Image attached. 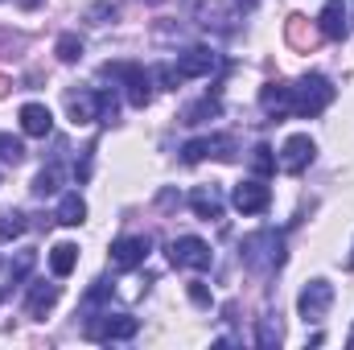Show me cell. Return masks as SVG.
Listing matches in <instances>:
<instances>
[{"label":"cell","mask_w":354,"mask_h":350,"mask_svg":"<svg viewBox=\"0 0 354 350\" xmlns=\"http://www.w3.org/2000/svg\"><path fill=\"white\" fill-rule=\"evenodd\" d=\"M334 99V87L326 75H305L297 87H292V116H322Z\"/></svg>","instance_id":"obj_1"},{"label":"cell","mask_w":354,"mask_h":350,"mask_svg":"<svg viewBox=\"0 0 354 350\" xmlns=\"http://www.w3.org/2000/svg\"><path fill=\"white\" fill-rule=\"evenodd\" d=\"M243 260L252 264V268H260V272L280 268V264H284V243H280V235H276V231L252 235V239L243 243Z\"/></svg>","instance_id":"obj_2"},{"label":"cell","mask_w":354,"mask_h":350,"mask_svg":"<svg viewBox=\"0 0 354 350\" xmlns=\"http://www.w3.org/2000/svg\"><path fill=\"white\" fill-rule=\"evenodd\" d=\"M136 330H140V322L128 317V313H99V317L87 322V338H95V342H124Z\"/></svg>","instance_id":"obj_3"},{"label":"cell","mask_w":354,"mask_h":350,"mask_svg":"<svg viewBox=\"0 0 354 350\" xmlns=\"http://www.w3.org/2000/svg\"><path fill=\"white\" fill-rule=\"evenodd\" d=\"M214 260V252H210V243L206 239H198V235H181L169 243V264L174 268H194V272H206Z\"/></svg>","instance_id":"obj_4"},{"label":"cell","mask_w":354,"mask_h":350,"mask_svg":"<svg viewBox=\"0 0 354 350\" xmlns=\"http://www.w3.org/2000/svg\"><path fill=\"white\" fill-rule=\"evenodd\" d=\"M330 305H334V284L330 280H309L305 288H301V297H297V309H301V317L305 322H326V313H330Z\"/></svg>","instance_id":"obj_5"},{"label":"cell","mask_w":354,"mask_h":350,"mask_svg":"<svg viewBox=\"0 0 354 350\" xmlns=\"http://www.w3.org/2000/svg\"><path fill=\"white\" fill-rule=\"evenodd\" d=\"M103 71L115 75V79H124L132 107H149V99H153V79H149V71H140V66H132V62H115V66L107 62Z\"/></svg>","instance_id":"obj_6"},{"label":"cell","mask_w":354,"mask_h":350,"mask_svg":"<svg viewBox=\"0 0 354 350\" xmlns=\"http://www.w3.org/2000/svg\"><path fill=\"white\" fill-rule=\"evenodd\" d=\"M202 157H235V140L231 136H202V140H189L185 149H181V161L185 165H198Z\"/></svg>","instance_id":"obj_7"},{"label":"cell","mask_w":354,"mask_h":350,"mask_svg":"<svg viewBox=\"0 0 354 350\" xmlns=\"http://www.w3.org/2000/svg\"><path fill=\"white\" fill-rule=\"evenodd\" d=\"M231 202H235L239 214H264L268 206H272V190H268L264 181H239L235 194H231Z\"/></svg>","instance_id":"obj_8"},{"label":"cell","mask_w":354,"mask_h":350,"mask_svg":"<svg viewBox=\"0 0 354 350\" xmlns=\"http://www.w3.org/2000/svg\"><path fill=\"white\" fill-rule=\"evenodd\" d=\"M149 248H153L149 235H124V239L111 243V264L115 268H136V264L149 260Z\"/></svg>","instance_id":"obj_9"},{"label":"cell","mask_w":354,"mask_h":350,"mask_svg":"<svg viewBox=\"0 0 354 350\" xmlns=\"http://www.w3.org/2000/svg\"><path fill=\"white\" fill-rule=\"evenodd\" d=\"M313 153H317V145H313L309 136H292V140L284 145V153H280V169H284V174H301V169L313 161Z\"/></svg>","instance_id":"obj_10"},{"label":"cell","mask_w":354,"mask_h":350,"mask_svg":"<svg viewBox=\"0 0 354 350\" xmlns=\"http://www.w3.org/2000/svg\"><path fill=\"white\" fill-rule=\"evenodd\" d=\"M317 33H322V29H313L301 12H292V17L284 21V37H288V46H292V50H301V54H313Z\"/></svg>","instance_id":"obj_11"},{"label":"cell","mask_w":354,"mask_h":350,"mask_svg":"<svg viewBox=\"0 0 354 350\" xmlns=\"http://www.w3.org/2000/svg\"><path fill=\"white\" fill-rule=\"evenodd\" d=\"M317 29H322V37L342 42V37H346V4H342V0H326V8H322V17H317Z\"/></svg>","instance_id":"obj_12"},{"label":"cell","mask_w":354,"mask_h":350,"mask_svg":"<svg viewBox=\"0 0 354 350\" xmlns=\"http://www.w3.org/2000/svg\"><path fill=\"white\" fill-rule=\"evenodd\" d=\"M50 128H54V116H50L46 103H25L21 107V132L25 136H50Z\"/></svg>","instance_id":"obj_13"},{"label":"cell","mask_w":354,"mask_h":350,"mask_svg":"<svg viewBox=\"0 0 354 350\" xmlns=\"http://www.w3.org/2000/svg\"><path fill=\"white\" fill-rule=\"evenodd\" d=\"M260 107H264L272 120L288 116V111H292V87H288V83H268V87L260 91Z\"/></svg>","instance_id":"obj_14"},{"label":"cell","mask_w":354,"mask_h":350,"mask_svg":"<svg viewBox=\"0 0 354 350\" xmlns=\"http://www.w3.org/2000/svg\"><path fill=\"white\" fill-rule=\"evenodd\" d=\"M189 206H194V214L198 219H223V198H218V190L214 185H198L194 194H189Z\"/></svg>","instance_id":"obj_15"},{"label":"cell","mask_w":354,"mask_h":350,"mask_svg":"<svg viewBox=\"0 0 354 350\" xmlns=\"http://www.w3.org/2000/svg\"><path fill=\"white\" fill-rule=\"evenodd\" d=\"M58 297H62V288L58 284H46V280H37L33 288H29V317H46L54 305H58Z\"/></svg>","instance_id":"obj_16"},{"label":"cell","mask_w":354,"mask_h":350,"mask_svg":"<svg viewBox=\"0 0 354 350\" xmlns=\"http://www.w3.org/2000/svg\"><path fill=\"white\" fill-rule=\"evenodd\" d=\"M71 120H75V124L99 120V91H83V95L71 99Z\"/></svg>","instance_id":"obj_17"},{"label":"cell","mask_w":354,"mask_h":350,"mask_svg":"<svg viewBox=\"0 0 354 350\" xmlns=\"http://www.w3.org/2000/svg\"><path fill=\"white\" fill-rule=\"evenodd\" d=\"M75 264H79V248H75V243H58V248L50 252V268H54V276H71Z\"/></svg>","instance_id":"obj_18"},{"label":"cell","mask_w":354,"mask_h":350,"mask_svg":"<svg viewBox=\"0 0 354 350\" xmlns=\"http://www.w3.org/2000/svg\"><path fill=\"white\" fill-rule=\"evenodd\" d=\"M87 219V202L79 198V194H66L62 198V206H58V223H66V227H79Z\"/></svg>","instance_id":"obj_19"},{"label":"cell","mask_w":354,"mask_h":350,"mask_svg":"<svg viewBox=\"0 0 354 350\" xmlns=\"http://www.w3.org/2000/svg\"><path fill=\"white\" fill-rule=\"evenodd\" d=\"M25 235V214L21 210H0V239H17Z\"/></svg>","instance_id":"obj_20"},{"label":"cell","mask_w":354,"mask_h":350,"mask_svg":"<svg viewBox=\"0 0 354 350\" xmlns=\"http://www.w3.org/2000/svg\"><path fill=\"white\" fill-rule=\"evenodd\" d=\"M0 161L21 165V161H25V145H21L17 136H4V132H0Z\"/></svg>","instance_id":"obj_21"},{"label":"cell","mask_w":354,"mask_h":350,"mask_svg":"<svg viewBox=\"0 0 354 350\" xmlns=\"http://www.w3.org/2000/svg\"><path fill=\"white\" fill-rule=\"evenodd\" d=\"M58 58H62V62H79V58H83V42H79L75 33H62V37H58Z\"/></svg>","instance_id":"obj_22"},{"label":"cell","mask_w":354,"mask_h":350,"mask_svg":"<svg viewBox=\"0 0 354 350\" xmlns=\"http://www.w3.org/2000/svg\"><path fill=\"white\" fill-rule=\"evenodd\" d=\"M33 194H37V198L58 194V169H54V165H50V169H41V174L33 177Z\"/></svg>","instance_id":"obj_23"},{"label":"cell","mask_w":354,"mask_h":350,"mask_svg":"<svg viewBox=\"0 0 354 350\" xmlns=\"http://www.w3.org/2000/svg\"><path fill=\"white\" fill-rule=\"evenodd\" d=\"M252 165H256V174H272V169H276V161H272V149H268V145H256Z\"/></svg>","instance_id":"obj_24"},{"label":"cell","mask_w":354,"mask_h":350,"mask_svg":"<svg viewBox=\"0 0 354 350\" xmlns=\"http://www.w3.org/2000/svg\"><path fill=\"white\" fill-rule=\"evenodd\" d=\"M189 301L202 305V309H210V293H206V284H189Z\"/></svg>","instance_id":"obj_25"},{"label":"cell","mask_w":354,"mask_h":350,"mask_svg":"<svg viewBox=\"0 0 354 350\" xmlns=\"http://www.w3.org/2000/svg\"><path fill=\"white\" fill-rule=\"evenodd\" d=\"M272 342H280V326L264 322V330H260V347H272Z\"/></svg>","instance_id":"obj_26"},{"label":"cell","mask_w":354,"mask_h":350,"mask_svg":"<svg viewBox=\"0 0 354 350\" xmlns=\"http://www.w3.org/2000/svg\"><path fill=\"white\" fill-rule=\"evenodd\" d=\"M8 87H12V83H8V79H4V75H0V95H8Z\"/></svg>","instance_id":"obj_27"},{"label":"cell","mask_w":354,"mask_h":350,"mask_svg":"<svg viewBox=\"0 0 354 350\" xmlns=\"http://www.w3.org/2000/svg\"><path fill=\"white\" fill-rule=\"evenodd\" d=\"M21 4H25V8H37V4H41V0H21Z\"/></svg>","instance_id":"obj_28"},{"label":"cell","mask_w":354,"mask_h":350,"mask_svg":"<svg viewBox=\"0 0 354 350\" xmlns=\"http://www.w3.org/2000/svg\"><path fill=\"white\" fill-rule=\"evenodd\" d=\"M346 264H351V268H354V256H351V260H346Z\"/></svg>","instance_id":"obj_29"}]
</instances>
